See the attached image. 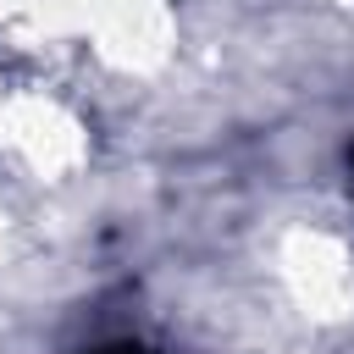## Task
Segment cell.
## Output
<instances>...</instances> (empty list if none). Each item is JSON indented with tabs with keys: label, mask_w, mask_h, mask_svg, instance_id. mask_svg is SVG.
Listing matches in <instances>:
<instances>
[{
	"label": "cell",
	"mask_w": 354,
	"mask_h": 354,
	"mask_svg": "<svg viewBox=\"0 0 354 354\" xmlns=\"http://www.w3.org/2000/svg\"><path fill=\"white\" fill-rule=\"evenodd\" d=\"M105 354H133V348H105Z\"/></svg>",
	"instance_id": "1"
}]
</instances>
